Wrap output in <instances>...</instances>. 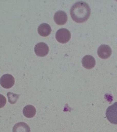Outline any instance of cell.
Here are the masks:
<instances>
[{
    "mask_svg": "<svg viewBox=\"0 0 117 132\" xmlns=\"http://www.w3.org/2000/svg\"><path fill=\"white\" fill-rule=\"evenodd\" d=\"M91 10L89 5L83 2L75 4L71 8L70 14L73 20L77 23L87 21L91 15Z\"/></svg>",
    "mask_w": 117,
    "mask_h": 132,
    "instance_id": "obj_1",
    "label": "cell"
},
{
    "mask_svg": "<svg viewBox=\"0 0 117 132\" xmlns=\"http://www.w3.org/2000/svg\"><path fill=\"white\" fill-rule=\"evenodd\" d=\"M105 114L109 122L113 124H117V102L108 107Z\"/></svg>",
    "mask_w": 117,
    "mask_h": 132,
    "instance_id": "obj_2",
    "label": "cell"
},
{
    "mask_svg": "<svg viewBox=\"0 0 117 132\" xmlns=\"http://www.w3.org/2000/svg\"><path fill=\"white\" fill-rule=\"evenodd\" d=\"M55 37L58 42L64 44L70 41L71 38V34L67 29H61L56 32Z\"/></svg>",
    "mask_w": 117,
    "mask_h": 132,
    "instance_id": "obj_3",
    "label": "cell"
},
{
    "mask_svg": "<svg viewBox=\"0 0 117 132\" xmlns=\"http://www.w3.org/2000/svg\"><path fill=\"white\" fill-rule=\"evenodd\" d=\"M15 83V79L12 75L6 74L3 75L0 79L1 85L6 89H9L12 87Z\"/></svg>",
    "mask_w": 117,
    "mask_h": 132,
    "instance_id": "obj_4",
    "label": "cell"
},
{
    "mask_svg": "<svg viewBox=\"0 0 117 132\" xmlns=\"http://www.w3.org/2000/svg\"><path fill=\"white\" fill-rule=\"evenodd\" d=\"M49 48L45 43L40 42L36 44L34 47V52L38 56L44 57L47 55Z\"/></svg>",
    "mask_w": 117,
    "mask_h": 132,
    "instance_id": "obj_5",
    "label": "cell"
},
{
    "mask_svg": "<svg viewBox=\"0 0 117 132\" xmlns=\"http://www.w3.org/2000/svg\"><path fill=\"white\" fill-rule=\"evenodd\" d=\"M99 56L102 59H106L110 57L112 53V50L110 46L107 45H101L98 49Z\"/></svg>",
    "mask_w": 117,
    "mask_h": 132,
    "instance_id": "obj_6",
    "label": "cell"
},
{
    "mask_svg": "<svg viewBox=\"0 0 117 132\" xmlns=\"http://www.w3.org/2000/svg\"><path fill=\"white\" fill-rule=\"evenodd\" d=\"M54 20L56 24L59 25H63L67 21V16L64 11H59L54 14Z\"/></svg>",
    "mask_w": 117,
    "mask_h": 132,
    "instance_id": "obj_7",
    "label": "cell"
},
{
    "mask_svg": "<svg viewBox=\"0 0 117 132\" xmlns=\"http://www.w3.org/2000/svg\"><path fill=\"white\" fill-rule=\"evenodd\" d=\"M82 63L83 67L86 69H91L94 67L96 61L93 57L90 55H87L82 58Z\"/></svg>",
    "mask_w": 117,
    "mask_h": 132,
    "instance_id": "obj_8",
    "label": "cell"
},
{
    "mask_svg": "<svg viewBox=\"0 0 117 132\" xmlns=\"http://www.w3.org/2000/svg\"><path fill=\"white\" fill-rule=\"evenodd\" d=\"M38 31L40 35L45 37L50 35L52 29L48 24L44 23L38 27Z\"/></svg>",
    "mask_w": 117,
    "mask_h": 132,
    "instance_id": "obj_9",
    "label": "cell"
},
{
    "mask_svg": "<svg viewBox=\"0 0 117 132\" xmlns=\"http://www.w3.org/2000/svg\"><path fill=\"white\" fill-rule=\"evenodd\" d=\"M13 132H31V130L30 128L26 123L20 122L13 127Z\"/></svg>",
    "mask_w": 117,
    "mask_h": 132,
    "instance_id": "obj_10",
    "label": "cell"
},
{
    "mask_svg": "<svg viewBox=\"0 0 117 132\" xmlns=\"http://www.w3.org/2000/svg\"><path fill=\"white\" fill-rule=\"evenodd\" d=\"M24 115L27 118H31L35 116L36 114V109L34 106L27 105L24 108L23 110Z\"/></svg>",
    "mask_w": 117,
    "mask_h": 132,
    "instance_id": "obj_11",
    "label": "cell"
},
{
    "mask_svg": "<svg viewBox=\"0 0 117 132\" xmlns=\"http://www.w3.org/2000/svg\"><path fill=\"white\" fill-rule=\"evenodd\" d=\"M7 96L9 103L11 104H14L16 103L20 95L11 92H8L7 93Z\"/></svg>",
    "mask_w": 117,
    "mask_h": 132,
    "instance_id": "obj_12",
    "label": "cell"
},
{
    "mask_svg": "<svg viewBox=\"0 0 117 132\" xmlns=\"http://www.w3.org/2000/svg\"><path fill=\"white\" fill-rule=\"evenodd\" d=\"M6 103V100L3 95L0 94V109L4 107Z\"/></svg>",
    "mask_w": 117,
    "mask_h": 132,
    "instance_id": "obj_13",
    "label": "cell"
}]
</instances>
